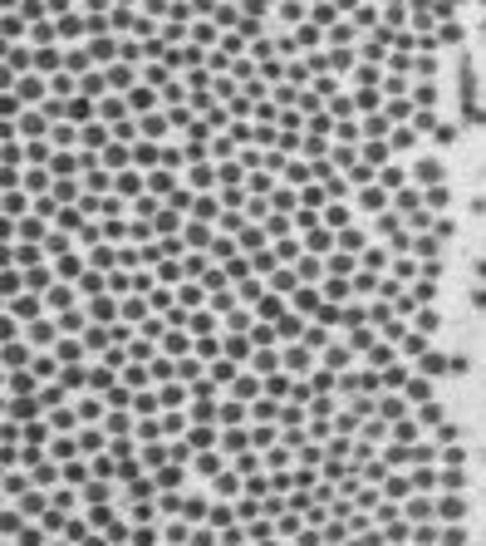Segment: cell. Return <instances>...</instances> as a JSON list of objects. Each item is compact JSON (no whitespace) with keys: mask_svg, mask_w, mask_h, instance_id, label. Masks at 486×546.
Listing matches in <instances>:
<instances>
[{"mask_svg":"<svg viewBox=\"0 0 486 546\" xmlns=\"http://www.w3.org/2000/svg\"><path fill=\"white\" fill-rule=\"evenodd\" d=\"M482 64L486 0H5V261L442 291Z\"/></svg>","mask_w":486,"mask_h":546,"instance_id":"cell-1","label":"cell"}]
</instances>
